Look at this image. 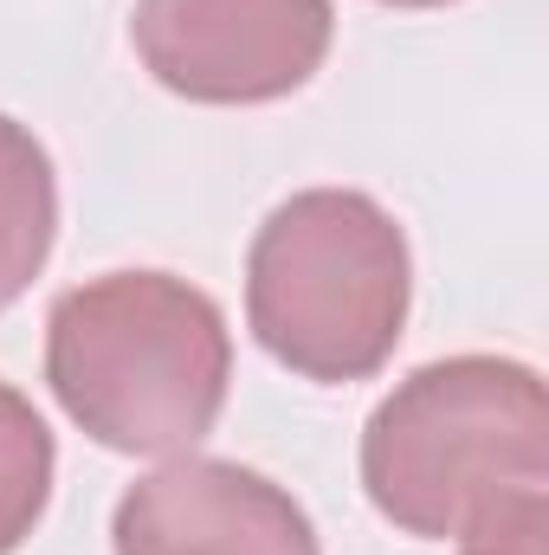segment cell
<instances>
[{"label": "cell", "instance_id": "obj_1", "mask_svg": "<svg viewBox=\"0 0 549 555\" xmlns=\"http://www.w3.org/2000/svg\"><path fill=\"white\" fill-rule=\"evenodd\" d=\"M46 382L85 439L130 459L194 452L227 408L233 336L175 272H111L46 310Z\"/></svg>", "mask_w": 549, "mask_h": 555}, {"label": "cell", "instance_id": "obj_2", "mask_svg": "<svg viewBox=\"0 0 549 555\" xmlns=\"http://www.w3.org/2000/svg\"><path fill=\"white\" fill-rule=\"evenodd\" d=\"M362 491L420 543L472 530L518 491H549L544 375L511 356H446L413 369L362 426Z\"/></svg>", "mask_w": 549, "mask_h": 555}, {"label": "cell", "instance_id": "obj_3", "mask_svg": "<svg viewBox=\"0 0 549 555\" xmlns=\"http://www.w3.org/2000/svg\"><path fill=\"white\" fill-rule=\"evenodd\" d=\"M413 304V259L395 214L362 188L278 201L246 253V323L304 382H369L388 369Z\"/></svg>", "mask_w": 549, "mask_h": 555}, {"label": "cell", "instance_id": "obj_4", "mask_svg": "<svg viewBox=\"0 0 549 555\" xmlns=\"http://www.w3.org/2000/svg\"><path fill=\"white\" fill-rule=\"evenodd\" d=\"M336 39L330 0H137L142 72L188 104H278L304 91Z\"/></svg>", "mask_w": 549, "mask_h": 555}, {"label": "cell", "instance_id": "obj_5", "mask_svg": "<svg viewBox=\"0 0 549 555\" xmlns=\"http://www.w3.org/2000/svg\"><path fill=\"white\" fill-rule=\"evenodd\" d=\"M117 555H323L304 504L253 465L175 452L117 498Z\"/></svg>", "mask_w": 549, "mask_h": 555}, {"label": "cell", "instance_id": "obj_6", "mask_svg": "<svg viewBox=\"0 0 549 555\" xmlns=\"http://www.w3.org/2000/svg\"><path fill=\"white\" fill-rule=\"evenodd\" d=\"M59 240V175L46 142L0 111V310L46 272Z\"/></svg>", "mask_w": 549, "mask_h": 555}, {"label": "cell", "instance_id": "obj_7", "mask_svg": "<svg viewBox=\"0 0 549 555\" xmlns=\"http://www.w3.org/2000/svg\"><path fill=\"white\" fill-rule=\"evenodd\" d=\"M52 472H59L52 426L13 382H0V555H13L39 530L52 504Z\"/></svg>", "mask_w": 549, "mask_h": 555}, {"label": "cell", "instance_id": "obj_8", "mask_svg": "<svg viewBox=\"0 0 549 555\" xmlns=\"http://www.w3.org/2000/svg\"><path fill=\"white\" fill-rule=\"evenodd\" d=\"M459 555H549V491L491 504L472 530H459Z\"/></svg>", "mask_w": 549, "mask_h": 555}, {"label": "cell", "instance_id": "obj_9", "mask_svg": "<svg viewBox=\"0 0 549 555\" xmlns=\"http://www.w3.org/2000/svg\"><path fill=\"white\" fill-rule=\"evenodd\" d=\"M382 7H452V0H382Z\"/></svg>", "mask_w": 549, "mask_h": 555}]
</instances>
